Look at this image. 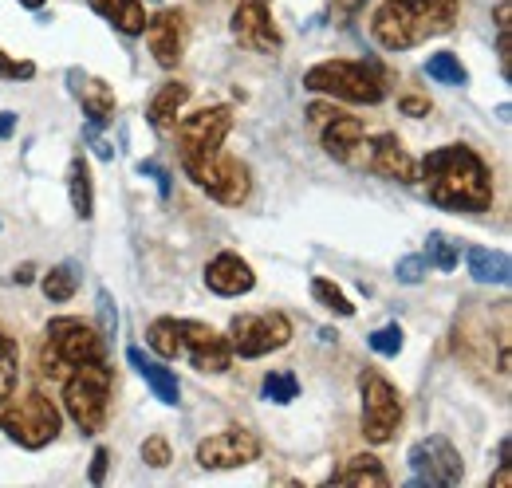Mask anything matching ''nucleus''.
<instances>
[{
	"instance_id": "c03bdc74",
	"label": "nucleus",
	"mask_w": 512,
	"mask_h": 488,
	"mask_svg": "<svg viewBox=\"0 0 512 488\" xmlns=\"http://www.w3.org/2000/svg\"><path fill=\"white\" fill-rule=\"evenodd\" d=\"M331 4H335V12H339V16H355L367 0H331Z\"/></svg>"
},
{
	"instance_id": "a878e982",
	"label": "nucleus",
	"mask_w": 512,
	"mask_h": 488,
	"mask_svg": "<svg viewBox=\"0 0 512 488\" xmlns=\"http://www.w3.org/2000/svg\"><path fill=\"white\" fill-rule=\"evenodd\" d=\"M146 347L158 355V359H178L182 355V335H178V319L162 315L146 327Z\"/></svg>"
},
{
	"instance_id": "5701e85b",
	"label": "nucleus",
	"mask_w": 512,
	"mask_h": 488,
	"mask_svg": "<svg viewBox=\"0 0 512 488\" xmlns=\"http://www.w3.org/2000/svg\"><path fill=\"white\" fill-rule=\"evenodd\" d=\"M327 485L390 488V473H386V469H383V461H379V457H371V453H363V457H351V461H343V469H335Z\"/></svg>"
},
{
	"instance_id": "c9c22d12",
	"label": "nucleus",
	"mask_w": 512,
	"mask_h": 488,
	"mask_svg": "<svg viewBox=\"0 0 512 488\" xmlns=\"http://www.w3.org/2000/svg\"><path fill=\"white\" fill-rule=\"evenodd\" d=\"M99 335L103 339L119 335V307H115V296L107 288H99Z\"/></svg>"
},
{
	"instance_id": "4468645a",
	"label": "nucleus",
	"mask_w": 512,
	"mask_h": 488,
	"mask_svg": "<svg viewBox=\"0 0 512 488\" xmlns=\"http://www.w3.org/2000/svg\"><path fill=\"white\" fill-rule=\"evenodd\" d=\"M142 36H146V48H150L154 63L162 71H174L186 56V12L182 8H162V12L146 16Z\"/></svg>"
},
{
	"instance_id": "473e14b6",
	"label": "nucleus",
	"mask_w": 512,
	"mask_h": 488,
	"mask_svg": "<svg viewBox=\"0 0 512 488\" xmlns=\"http://www.w3.org/2000/svg\"><path fill=\"white\" fill-rule=\"evenodd\" d=\"M367 343H371V351H375V355L394 359V355L402 351V343H406V331H402L398 323H386V327H379V331H371V335H367Z\"/></svg>"
},
{
	"instance_id": "b1692460",
	"label": "nucleus",
	"mask_w": 512,
	"mask_h": 488,
	"mask_svg": "<svg viewBox=\"0 0 512 488\" xmlns=\"http://www.w3.org/2000/svg\"><path fill=\"white\" fill-rule=\"evenodd\" d=\"M91 8L115 24V32L123 36H142L146 28V4L142 0H91Z\"/></svg>"
},
{
	"instance_id": "cd10ccee",
	"label": "nucleus",
	"mask_w": 512,
	"mask_h": 488,
	"mask_svg": "<svg viewBox=\"0 0 512 488\" xmlns=\"http://www.w3.org/2000/svg\"><path fill=\"white\" fill-rule=\"evenodd\" d=\"M260 398L276 402V406H288V402L300 398V378L292 370H268L264 382H260Z\"/></svg>"
},
{
	"instance_id": "4be33fe9",
	"label": "nucleus",
	"mask_w": 512,
	"mask_h": 488,
	"mask_svg": "<svg viewBox=\"0 0 512 488\" xmlns=\"http://www.w3.org/2000/svg\"><path fill=\"white\" fill-rule=\"evenodd\" d=\"M465 264H469V276L477 280V284H497V288H509L512 280V260L509 252H493V248H481V244H473L469 252H465Z\"/></svg>"
},
{
	"instance_id": "ddd939ff",
	"label": "nucleus",
	"mask_w": 512,
	"mask_h": 488,
	"mask_svg": "<svg viewBox=\"0 0 512 488\" xmlns=\"http://www.w3.org/2000/svg\"><path fill=\"white\" fill-rule=\"evenodd\" d=\"M178 335H182V355L201 374H225L233 366L229 335H221L217 327H209L201 319H178Z\"/></svg>"
},
{
	"instance_id": "0eeeda50",
	"label": "nucleus",
	"mask_w": 512,
	"mask_h": 488,
	"mask_svg": "<svg viewBox=\"0 0 512 488\" xmlns=\"http://www.w3.org/2000/svg\"><path fill=\"white\" fill-rule=\"evenodd\" d=\"M292 343V319L284 311H245L229 323V347L241 359H264Z\"/></svg>"
},
{
	"instance_id": "f257e3e1",
	"label": "nucleus",
	"mask_w": 512,
	"mask_h": 488,
	"mask_svg": "<svg viewBox=\"0 0 512 488\" xmlns=\"http://www.w3.org/2000/svg\"><path fill=\"white\" fill-rule=\"evenodd\" d=\"M418 182L426 185V197L446 213H485L497 197L489 162L461 142L430 150L418 162Z\"/></svg>"
},
{
	"instance_id": "7ed1b4c3",
	"label": "nucleus",
	"mask_w": 512,
	"mask_h": 488,
	"mask_svg": "<svg viewBox=\"0 0 512 488\" xmlns=\"http://www.w3.org/2000/svg\"><path fill=\"white\" fill-rule=\"evenodd\" d=\"M304 91L327 95L335 103L379 107L390 95V79L375 60H323L304 71Z\"/></svg>"
},
{
	"instance_id": "2f4dec72",
	"label": "nucleus",
	"mask_w": 512,
	"mask_h": 488,
	"mask_svg": "<svg viewBox=\"0 0 512 488\" xmlns=\"http://www.w3.org/2000/svg\"><path fill=\"white\" fill-rule=\"evenodd\" d=\"M497 52H501V71H505V79L512 75V4L509 0H501L497 4Z\"/></svg>"
},
{
	"instance_id": "de8ad7c7",
	"label": "nucleus",
	"mask_w": 512,
	"mask_h": 488,
	"mask_svg": "<svg viewBox=\"0 0 512 488\" xmlns=\"http://www.w3.org/2000/svg\"><path fill=\"white\" fill-rule=\"evenodd\" d=\"M48 0H20V8H32V12H40Z\"/></svg>"
},
{
	"instance_id": "c85d7f7f",
	"label": "nucleus",
	"mask_w": 512,
	"mask_h": 488,
	"mask_svg": "<svg viewBox=\"0 0 512 488\" xmlns=\"http://www.w3.org/2000/svg\"><path fill=\"white\" fill-rule=\"evenodd\" d=\"M426 75H430L434 83H446V87H465V83H469L465 63L457 60L453 52H434V56L426 60Z\"/></svg>"
},
{
	"instance_id": "09e8293b",
	"label": "nucleus",
	"mask_w": 512,
	"mask_h": 488,
	"mask_svg": "<svg viewBox=\"0 0 512 488\" xmlns=\"http://www.w3.org/2000/svg\"><path fill=\"white\" fill-rule=\"evenodd\" d=\"M0 229H4V221H0Z\"/></svg>"
},
{
	"instance_id": "7c9ffc66",
	"label": "nucleus",
	"mask_w": 512,
	"mask_h": 488,
	"mask_svg": "<svg viewBox=\"0 0 512 488\" xmlns=\"http://www.w3.org/2000/svg\"><path fill=\"white\" fill-rule=\"evenodd\" d=\"M422 256H426V264H430V268H438V272H453V268H457V260H461L457 244L449 241L446 233H430Z\"/></svg>"
},
{
	"instance_id": "6ab92c4d",
	"label": "nucleus",
	"mask_w": 512,
	"mask_h": 488,
	"mask_svg": "<svg viewBox=\"0 0 512 488\" xmlns=\"http://www.w3.org/2000/svg\"><path fill=\"white\" fill-rule=\"evenodd\" d=\"M363 138H367V122L359 119V115L335 111V115L320 126L323 154L335 158V162H355L359 150H363Z\"/></svg>"
},
{
	"instance_id": "2eb2a0df",
	"label": "nucleus",
	"mask_w": 512,
	"mask_h": 488,
	"mask_svg": "<svg viewBox=\"0 0 512 488\" xmlns=\"http://www.w3.org/2000/svg\"><path fill=\"white\" fill-rule=\"evenodd\" d=\"M260 457V441L249 429H221L197 445L201 469H245Z\"/></svg>"
},
{
	"instance_id": "dca6fc26",
	"label": "nucleus",
	"mask_w": 512,
	"mask_h": 488,
	"mask_svg": "<svg viewBox=\"0 0 512 488\" xmlns=\"http://www.w3.org/2000/svg\"><path fill=\"white\" fill-rule=\"evenodd\" d=\"M363 162L371 174H379L386 182H402V185H414L418 182V162L414 154L402 146L398 134H375V138H363Z\"/></svg>"
},
{
	"instance_id": "393cba45",
	"label": "nucleus",
	"mask_w": 512,
	"mask_h": 488,
	"mask_svg": "<svg viewBox=\"0 0 512 488\" xmlns=\"http://www.w3.org/2000/svg\"><path fill=\"white\" fill-rule=\"evenodd\" d=\"M67 197H71V209H75L79 221H91L95 217V185H91L87 158H71L67 162Z\"/></svg>"
},
{
	"instance_id": "f8f14e48",
	"label": "nucleus",
	"mask_w": 512,
	"mask_h": 488,
	"mask_svg": "<svg viewBox=\"0 0 512 488\" xmlns=\"http://www.w3.org/2000/svg\"><path fill=\"white\" fill-rule=\"evenodd\" d=\"M233 40L245 48V52H256V56H276L284 48V36L272 20V0H237L233 8Z\"/></svg>"
},
{
	"instance_id": "bb28decb",
	"label": "nucleus",
	"mask_w": 512,
	"mask_h": 488,
	"mask_svg": "<svg viewBox=\"0 0 512 488\" xmlns=\"http://www.w3.org/2000/svg\"><path fill=\"white\" fill-rule=\"evenodd\" d=\"M40 288H44V296L52 300V304H67L75 292H79V268L67 260V264H56V268H48L44 272V280H40Z\"/></svg>"
},
{
	"instance_id": "58836bf2",
	"label": "nucleus",
	"mask_w": 512,
	"mask_h": 488,
	"mask_svg": "<svg viewBox=\"0 0 512 488\" xmlns=\"http://www.w3.org/2000/svg\"><path fill=\"white\" fill-rule=\"evenodd\" d=\"M0 79H36V63L12 60V56L0 48Z\"/></svg>"
},
{
	"instance_id": "a211bd4d",
	"label": "nucleus",
	"mask_w": 512,
	"mask_h": 488,
	"mask_svg": "<svg viewBox=\"0 0 512 488\" xmlns=\"http://www.w3.org/2000/svg\"><path fill=\"white\" fill-rule=\"evenodd\" d=\"M67 83H71V95L79 99V107H83V115H87L91 126H107V122H115L119 99H115V91H111L107 79L71 67V71H67Z\"/></svg>"
},
{
	"instance_id": "412c9836",
	"label": "nucleus",
	"mask_w": 512,
	"mask_h": 488,
	"mask_svg": "<svg viewBox=\"0 0 512 488\" xmlns=\"http://www.w3.org/2000/svg\"><path fill=\"white\" fill-rule=\"evenodd\" d=\"M190 103V87L186 83H162L158 91H154V99H150V107H146V119L154 130H162V134H170L174 126H178V115H182V107Z\"/></svg>"
},
{
	"instance_id": "39448f33",
	"label": "nucleus",
	"mask_w": 512,
	"mask_h": 488,
	"mask_svg": "<svg viewBox=\"0 0 512 488\" xmlns=\"http://www.w3.org/2000/svg\"><path fill=\"white\" fill-rule=\"evenodd\" d=\"M111 386H115V374H111L107 359H99V363H79L67 370L64 410H67V418L83 429L87 437H95L99 429L107 426V414H111Z\"/></svg>"
},
{
	"instance_id": "1a4fd4ad",
	"label": "nucleus",
	"mask_w": 512,
	"mask_h": 488,
	"mask_svg": "<svg viewBox=\"0 0 512 488\" xmlns=\"http://www.w3.org/2000/svg\"><path fill=\"white\" fill-rule=\"evenodd\" d=\"M359 394H363V437L371 445L394 441L402 426V394L383 370H363L359 374Z\"/></svg>"
},
{
	"instance_id": "e433bc0d",
	"label": "nucleus",
	"mask_w": 512,
	"mask_h": 488,
	"mask_svg": "<svg viewBox=\"0 0 512 488\" xmlns=\"http://www.w3.org/2000/svg\"><path fill=\"white\" fill-rule=\"evenodd\" d=\"M426 256L422 252H414V256H402L398 260V268H394V276H398V284H422L426 280Z\"/></svg>"
},
{
	"instance_id": "f3484780",
	"label": "nucleus",
	"mask_w": 512,
	"mask_h": 488,
	"mask_svg": "<svg viewBox=\"0 0 512 488\" xmlns=\"http://www.w3.org/2000/svg\"><path fill=\"white\" fill-rule=\"evenodd\" d=\"M205 288H209L213 296L237 300V296H249L256 288V272L249 268L245 256H237V252H217V256L205 264Z\"/></svg>"
},
{
	"instance_id": "f704fd0d",
	"label": "nucleus",
	"mask_w": 512,
	"mask_h": 488,
	"mask_svg": "<svg viewBox=\"0 0 512 488\" xmlns=\"http://www.w3.org/2000/svg\"><path fill=\"white\" fill-rule=\"evenodd\" d=\"M142 461H146L150 469H166V465L174 461V449H170V441H166L162 433L146 437V441H142Z\"/></svg>"
},
{
	"instance_id": "4c0bfd02",
	"label": "nucleus",
	"mask_w": 512,
	"mask_h": 488,
	"mask_svg": "<svg viewBox=\"0 0 512 488\" xmlns=\"http://www.w3.org/2000/svg\"><path fill=\"white\" fill-rule=\"evenodd\" d=\"M138 174H142V178H150V182L158 185V197H162V201H170V193H174V182H170V170H166V166H158V162H138Z\"/></svg>"
},
{
	"instance_id": "a19ab883",
	"label": "nucleus",
	"mask_w": 512,
	"mask_h": 488,
	"mask_svg": "<svg viewBox=\"0 0 512 488\" xmlns=\"http://www.w3.org/2000/svg\"><path fill=\"white\" fill-rule=\"evenodd\" d=\"M107 465H111V453L99 445V449L91 453V473H87V481H91V485H103V481H107Z\"/></svg>"
},
{
	"instance_id": "49530a36",
	"label": "nucleus",
	"mask_w": 512,
	"mask_h": 488,
	"mask_svg": "<svg viewBox=\"0 0 512 488\" xmlns=\"http://www.w3.org/2000/svg\"><path fill=\"white\" fill-rule=\"evenodd\" d=\"M16 130V111H0V138H12Z\"/></svg>"
},
{
	"instance_id": "aec40b11",
	"label": "nucleus",
	"mask_w": 512,
	"mask_h": 488,
	"mask_svg": "<svg viewBox=\"0 0 512 488\" xmlns=\"http://www.w3.org/2000/svg\"><path fill=\"white\" fill-rule=\"evenodd\" d=\"M127 363L146 378V386L154 390V398H158L162 406H178V402H182V386H178V374H174L170 366L150 359L142 347H127Z\"/></svg>"
},
{
	"instance_id": "72a5a7b5",
	"label": "nucleus",
	"mask_w": 512,
	"mask_h": 488,
	"mask_svg": "<svg viewBox=\"0 0 512 488\" xmlns=\"http://www.w3.org/2000/svg\"><path fill=\"white\" fill-rule=\"evenodd\" d=\"M16 370H20V359H16V343L0 331V398L8 390H16Z\"/></svg>"
},
{
	"instance_id": "a18cd8bd",
	"label": "nucleus",
	"mask_w": 512,
	"mask_h": 488,
	"mask_svg": "<svg viewBox=\"0 0 512 488\" xmlns=\"http://www.w3.org/2000/svg\"><path fill=\"white\" fill-rule=\"evenodd\" d=\"M12 280H16V284H32V280H36V264H20V268L12 272Z\"/></svg>"
},
{
	"instance_id": "20e7f679",
	"label": "nucleus",
	"mask_w": 512,
	"mask_h": 488,
	"mask_svg": "<svg viewBox=\"0 0 512 488\" xmlns=\"http://www.w3.org/2000/svg\"><path fill=\"white\" fill-rule=\"evenodd\" d=\"M60 426H64V414L44 390H24V394L8 390L0 398V433L20 449L52 445L60 437Z\"/></svg>"
},
{
	"instance_id": "f03ea898",
	"label": "nucleus",
	"mask_w": 512,
	"mask_h": 488,
	"mask_svg": "<svg viewBox=\"0 0 512 488\" xmlns=\"http://www.w3.org/2000/svg\"><path fill=\"white\" fill-rule=\"evenodd\" d=\"M457 12L461 0H383L371 16V36L386 52H406L453 32Z\"/></svg>"
},
{
	"instance_id": "c756f323",
	"label": "nucleus",
	"mask_w": 512,
	"mask_h": 488,
	"mask_svg": "<svg viewBox=\"0 0 512 488\" xmlns=\"http://www.w3.org/2000/svg\"><path fill=\"white\" fill-rule=\"evenodd\" d=\"M312 300H316L323 311L339 315V319H351V315H355V304L347 300V292H343V288H335V284H331V280H323V276L312 280Z\"/></svg>"
},
{
	"instance_id": "423d86ee",
	"label": "nucleus",
	"mask_w": 512,
	"mask_h": 488,
	"mask_svg": "<svg viewBox=\"0 0 512 488\" xmlns=\"http://www.w3.org/2000/svg\"><path fill=\"white\" fill-rule=\"evenodd\" d=\"M99 359H107V339L99 335V327H91L87 319H75V315H60L48 323V347L40 355V366L48 378L64 382L71 366L99 363Z\"/></svg>"
},
{
	"instance_id": "9b49d317",
	"label": "nucleus",
	"mask_w": 512,
	"mask_h": 488,
	"mask_svg": "<svg viewBox=\"0 0 512 488\" xmlns=\"http://www.w3.org/2000/svg\"><path fill=\"white\" fill-rule=\"evenodd\" d=\"M233 130V111L225 103L217 107H201L186 119H178L174 134H178V158L193 162V158H209L217 150H225V138Z\"/></svg>"
},
{
	"instance_id": "9d476101",
	"label": "nucleus",
	"mask_w": 512,
	"mask_h": 488,
	"mask_svg": "<svg viewBox=\"0 0 512 488\" xmlns=\"http://www.w3.org/2000/svg\"><path fill=\"white\" fill-rule=\"evenodd\" d=\"M414 477H410V488H449L461 485L465 477V465H461V453L453 449V441L434 433V437H422L410 445L406 453Z\"/></svg>"
},
{
	"instance_id": "6e6552de",
	"label": "nucleus",
	"mask_w": 512,
	"mask_h": 488,
	"mask_svg": "<svg viewBox=\"0 0 512 488\" xmlns=\"http://www.w3.org/2000/svg\"><path fill=\"white\" fill-rule=\"evenodd\" d=\"M186 178H190L201 193H209L213 201L221 205H241L253 189V178H249V166L225 150L209 154V158H193V162H182Z\"/></svg>"
},
{
	"instance_id": "79ce46f5",
	"label": "nucleus",
	"mask_w": 512,
	"mask_h": 488,
	"mask_svg": "<svg viewBox=\"0 0 512 488\" xmlns=\"http://www.w3.org/2000/svg\"><path fill=\"white\" fill-rule=\"evenodd\" d=\"M99 130H103V126H91V122H87V130H83V134H87V142L95 146V154H99L103 162H111V158H115V150H111V142H107V138H99Z\"/></svg>"
},
{
	"instance_id": "ea45409f",
	"label": "nucleus",
	"mask_w": 512,
	"mask_h": 488,
	"mask_svg": "<svg viewBox=\"0 0 512 488\" xmlns=\"http://www.w3.org/2000/svg\"><path fill=\"white\" fill-rule=\"evenodd\" d=\"M398 111H402V115H410V119H426L434 107H430V99H426V95H402V99H398Z\"/></svg>"
},
{
	"instance_id": "37998d69",
	"label": "nucleus",
	"mask_w": 512,
	"mask_h": 488,
	"mask_svg": "<svg viewBox=\"0 0 512 488\" xmlns=\"http://www.w3.org/2000/svg\"><path fill=\"white\" fill-rule=\"evenodd\" d=\"M335 111H339V107H327V103H312V107H308V115H312V122H316V126H323V122L331 119Z\"/></svg>"
}]
</instances>
